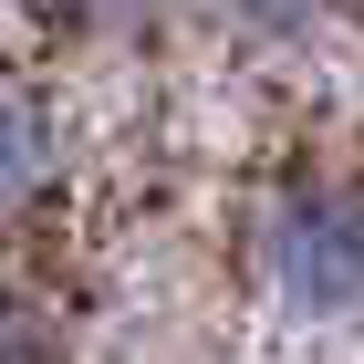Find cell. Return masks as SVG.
Masks as SVG:
<instances>
[{
	"mask_svg": "<svg viewBox=\"0 0 364 364\" xmlns=\"http://www.w3.org/2000/svg\"><path fill=\"white\" fill-rule=\"evenodd\" d=\"M42 177H53V114L21 84H0V208H21Z\"/></svg>",
	"mask_w": 364,
	"mask_h": 364,
	"instance_id": "2",
	"label": "cell"
},
{
	"mask_svg": "<svg viewBox=\"0 0 364 364\" xmlns=\"http://www.w3.org/2000/svg\"><path fill=\"white\" fill-rule=\"evenodd\" d=\"M271 271H281L291 302L343 312V302L364 291V198H354V188L281 198V219H271Z\"/></svg>",
	"mask_w": 364,
	"mask_h": 364,
	"instance_id": "1",
	"label": "cell"
},
{
	"mask_svg": "<svg viewBox=\"0 0 364 364\" xmlns=\"http://www.w3.org/2000/svg\"><path fill=\"white\" fill-rule=\"evenodd\" d=\"M260 11H271V21H291V11H312V0H260Z\"/></svg>",
	"mask_w": 364,
	"mask_h": 364,
	"instance_id": "3",
	"label": "cell"
}]
</instances>
